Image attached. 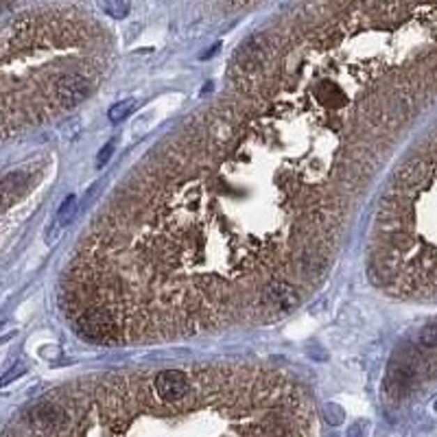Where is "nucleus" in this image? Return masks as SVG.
I'll return each mask as SVG.
<instances>
[{
	"instance_id": "1",
	"label": "nucleus",
	"mask_w": 437,
	"mask_h": 437,
	"mask_svg": "<svg viewBox=\"0 0 437 437\" xmlns=\"http://www.w3.org/2000/svg\"><path fill=\"white\" fill-rule=\"evenodd\" d=\"M77 330L81 337L88 339V342L103 344L116 332V321H114V315H109V311L92 309L77 319Z\"/></svg>"
},
{
	"instance_id": "2",
	"label": "nucleus",
	"mask_w": 437,
	"mask_h": 437,
	"mask_svg": "<svg viewBox=\"0 0 437 437\" xmlns=\"http://www.w3.org/2000/svg\"><path fill=\"white\" fill-rule=\"evenodd\" d=\"M88 94H90V81L79 72L61 75L55 81V101L61 107H75L81 101H86Z\"/></svg>"
},
{
	"instance_id": "8",
	"label": "nucleus",
	"mask_w": 437,
	"mask_h": 437,
	"mask_svg": "<svg viewBox=\"0 0 437 437\" xmlns=\"http://www.w3.org/2000/svg\"><path fill=\"white\" fill-rule=\"evenodd\" d=\"M75 210H77V197H75V195H68L66 199H63V204L59 206V210H57L55 228H61V225H68L70 219L75 217Z\"/></svg>"
},
{
	"instance_id": "12",
	"label": "nucleus",
	"mask_w": 437,
	"mask_h": 437,
	"mask_svg": "<svg viewBox=\"0 0 437 437\" xmlns=\"http://www.w3.org/2000/svg\"><path fill=\"white\" fill-rule=\"evenodd\" d=\"M348 437H365V422L352 424L350 431H348Z\"/></svg>"
},
{
	"instance_id": "11",
	"label": "nucleus",
	"mask_w": 437,
	"mask_h": 437,
	"mask_svg": "<svg viewBox=\"0 0 437 437\" xmlns=\"http://www.w3.org/2000/svg\"><path fill=\"white\" fill-rule=\"evenodd\" d=\"M22 374H24V367H22V365H15L11 371H7V374L3 376V385H9L13 378H18V376H22Z\"/></svg>"
},
{
	"instance_id": "14",
	"label": "nucleus",
	"mask_w": 437,
	"mask_h": 437,
	"mask_svg": "<svg viewBox=\"0 0 437 437\" xmlns=\"http://www.w3.org/2000/svg\"><path fill=\"white\" fill-rule=\"evenodd\" d=\"M435 411H437V402H435Z\"/></svg>"
},
{
	"instance_id": "10",
	"label": "nucleus",
	"mask_w": 437,
	"mask_h": 437,
	"mask_svg": "<svg viewBox=\"0 0 437 437\" xmlns=\"http://www.w3.org/2000/svg\"><path fill=\"white\" fill-rule=\"evenodd\" d=\"M101 9L112 15V18H125L127 11H129V5L127 3H103Z\"/></svg>"
},
{
	"instance_id": "7",
	"label": "nucleus",
	"mask_w": 437,
	"mask_h": 437,
	"mask_svg": "<svg viewBox=\"0 0 437 437\" xmlns=\"http://www.w3.org/2000/svg\"><path fill=\"white\" fill-rule=\"evenodd\" d=\"M134 107H136V101H134V99L118 101V103H114V105H112V107L107 109V121H109L112 125H118V123H123L129 114H132Z\"/></svg>"
},
{
	"instance_id": "5",
	"label": "nucleus",
	"mask_w": 437,
	"mask_h": 437,
	"mask_svg": "<svg viewBox=\"0 0 437 437\" xmlns=\"http://www.w3.org/2000/svg\"><path fill=\"white\" fill-rule=\"evenodd\" d=\"M263 296H265V302L276 306V309L280 311H289L293 309V306L298 304V291L291 286L289 282L284 280H271L269 284H265L263 289Z\"/></svg>"
},
{
	"instance_id": "9",
	"label": "nucleus",
	"mask_w": 437,
	"mask_h": 437,
	"mask_svg": "<svg viewBox=\"0 0 437 437\" xmlns=\"http://www.w3.org/2000/svg\"><path fill=\"white\" fill-rule=\"evenodd\" d=\"M417 342L427 346V348H437V321H431L427 326L420 330Z\"/></svg>"
},
{
	"instance_id": "4",
	"label": "nucleus",
	"mask_w": 437,
	"mask_h": 437,
	"mask_svg": "<svg viewBox=\"0 0 437 437\" xmlns=\"http://www.w3.org/2000/svg\"><path fill=\"white\" fill-rule=\"evenodd\" d=\"M26 417L31 420L33 424L38 427H44V429H57L61 424H66L68 420V413L63 407L55 402H40L38 407H31Z\"/></svg>"
},
{
	"instance_id": "6",
	"label": "nucleus",
	"mask_w": 437,
	"mask_h": 437,
	"mask_svg": "<svg viewBox=\"0 0 437 437\" xmlns=\"http://www.w3.org/2000/svg\"><path fill=\"white\" fill-rule=\"evenodd\" d=\"M317 99L323 103V105H332V107H339V105H344L346 103V94L335 88V86H328V84H323L319 90H317Z\"/></svg>"
},
{
	"instance_id": "3",
	"label": "nucleus",
	"mask_w": 437,
	"mask_h": 437,
	"mask_svg": "<svg viewBox=\"0 0 437 437\" xmlns=\"http://www.w3.org/2000/svg\"><path fill=\"white\" fill-rule=\"evenodd\" d=\"M153 387L162 402H180L186 398L190 383L182 369H164L155 376Z\"/></svg>"
},
{
	"instance_id": "13",
	"label": "nucleus",
	"mask_w": 437,
	"mask_h": 437,
	"mask_svg": "<svg viewBox=\"0 0 437 437\" xmlns=\"http://www.w3.org/2000/svg\"><path fill=\"white\" fill-rule=\"evenodd\" d=\"M112 151H114V144H112V142H109V144H107V147H105V149H103V151L99 153V162H96V164H99V167H103V164H105V162L109 160Z\"/></svg>"
}]
</instances>
